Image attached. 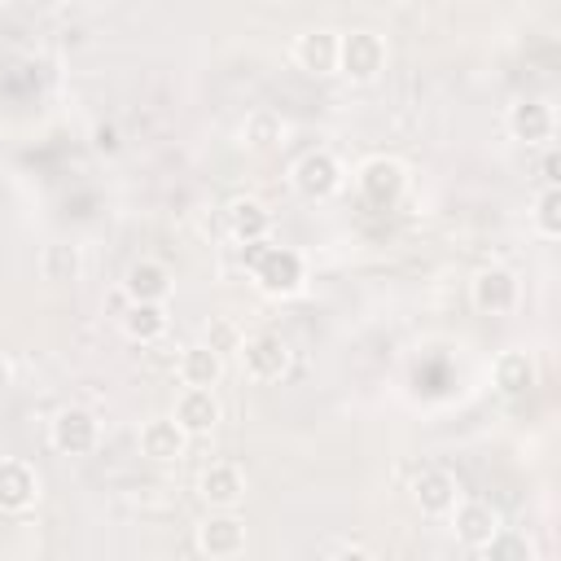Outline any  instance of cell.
<instances>
[{
    "label": "cell",
    "instance_id": "obj_2",
    "mask_svg": "<svg viewBox=\"0 0 561 561\" xmlns=\"http://www.w3.org/2000/svg\"><path fill=\"white\" fill-rule=\"evenodd\" d=\"M386 39L377 31H342V44H337V75L355 88H368L386 75Z\"/></svg>",
    "mask_w": 561,
    "mask_h": 561
},
{
    "label": "cell",
    "instance_id": "obj_20",
    "mask_svg": "<svg viewBox=\"0 0 561 561\" xmlns=\"http://www.w3.org/2000/svg\"><path fill=\"white\" fill-rule=\"evenodd\" d=\"M118 324H123V333H127L131 342L153 346V342L167 337L171 316H167V302H127L123 316H118Z\"/></svg>",
    "mask_w": 561,
    "mask_h": 561
},
{
    "label": "cell",
    "instance_id": "obj_3",
    "mask_svg": "<svg viewBox=\"0 0 561 561\" xmlns=\"http://www.w3.org/2000/svg\"><path fill=\"white\" fill-rule=\"evenodd\" d=\"M237 364H241V377L254 381V386H272L289 373L294 364V351L280 333H250L241 337V351H237Z\"/></svg>",
    "mask_w": 561,
    "mask_h": 561
},
{
    "label": "cell",
    "instance_id": "obj_15",
    "mask_svg": "<svg viewBox=\"0 0 561 561\" xmlns=\"http://www.w3.org/2000/svg\"><path fill=\"white\" fill-rule=\"evenodd\" d=\"M337 44H342V31L333 26H311L302 35H294V66L307 70V75H337Z\"/></svg>",
    "mask_w": 561,
    "mask_h": 561
},
{
    "label": "cell",
    "instance_id": "obj_24",
    "mask_svg": "<svg viewBox=\"0 0 561 561\" xmlns=\"http://www.w3.org/2000/svg\"><path fill=\"white\" fill-rule=\"evenodd\" d=\"M530 228L543 241H557L561 237V188L557 184H539V193L530 202Z\"/></svg>",
    "mask_w": 561,
    "mask_h": 561
},
{
    "label": "cell",
    "instance_id": "obj_11",
    "mask_svg": "<svg viewBox=\"0 0 561 561\" xmlns=\"http://www.w3.org/2000/svg\"><path fill=\"white\" fill-rule=\"evenodd\" d=\"M504 127H508L513 140H522L526 149H535V145H548L557 136V110L548 101H539V96H522V101L508 105Z\"/></svg>",
    "mask_w": 561,
    "mask_h": 561
},
{
    "label": "cell",
    "instance_id": "obj_23",
    "mask_svg": "<svg viewBox=\"0 0 561 561\" xmlns=\"http://www.w3.org/2000/svg\"><path fill=\"white\" fill-rule=\"evenodd\" d=\"M241 140H245V149H254V153H272V149L285 140V118H280L276 110L259 105V110L245 114V123H241Z\"/></svg>",
    "mask_w": 561,
    "mask_h": 561
},
{
    "label": "cell",
    "instance_id": "obj_9",
    "mask_svg": "<svg viewBox=\"0 0 561 561\" xmlns=\"http://www.w3.org/2000/svg\"><path fill=\"white\" fill-rule=\"evenodd\" d=\"M44 495V482H39V469L31 460H18V456H4L0 460V513L4 517H22L39 504Z\"/></svg>",
    "mask_w": 561,
    "mask_h": 561
},
{
    "label": "cell",
    "instance_id": "obj_28",
    "mask_svg": "<svg viewBox=\"0 0 561 561\" xmlns=\"http://www.w3.org/2000/svg\"><path fill=\"white\" fill-rule=\"evenodd\" d=\"M316 552H320V557H359V561L373 557V548H368V543H355V539H329V543H320Z\"/></svg>",
    "mask_w": 561,
    "mask_h": 561
},
{
    "label": "cell",
    "instance_id": "obj_18",
    "mask_svg": "<svg viewBox=\"0 0 561 561\" xmlns=\"http://www.w3.org/2000/svg\"><path fill=\"white\" fill-rule=\"evenodd\" d=\"M224 224H228V237L241 245H259L272 237V210L259 197H232L224 206Z\"/></svg>",
    "mask_w": 561,
    "mask_h": 561
},
{
    "label": "cell",
    "instance_id": "obj_16",
    "mask_svg": "<svg viewBox=\"0 0 561 561\" xmlns=\"http://www.w3.org/2000/svg\"><path fill=\"white\" fill-rule=\"evenodd\" d=\"M118 289L127 294V302H167L171 289H175V280H171L167 263H158V259H136V263H127Z\"/></svg>",
    "mask_w": 561,
    "mask_h": 561
},
{
    "label": "cell",
    "instance_id": "obj_13",
    "mask_svg": "<svg viewBox=\"0 0 561 561\" xmlns=\"http://www.w3.org/2000/svg\"><path fill=\"white\" fill-rule=\"evenodd\" d=\"M197 495L206 508H241L245 500V469L237 460H210L197 473Z\"/></svg>",
    "mask_w": 561,
    "mask_h": 561
},
{
    "label": "cell",
    "instance_id": "obj_12",
    "mask_svg": "<svg viewBox=\"0 0 561 561\" xmlns=\"http://www.w3.org/2000/svg\"><path fill=\"white\" fill-rule=\"evenodd\" d=\"M171 416H175V425H180L188 438H206V434L224 421V403H219L215 390H206V386H184V390L175 394Z\"/></svg>",
    "mask_w": 561,
    "mask_h": 561
},
{
    "label": "cell",
    "instance_id": "obj_14",
    "mask_svg": "<svg viewBox=\"0 0 561 561\" xmlns=\"http://www.w3.org/2000/svg\"><path fill=\"white\" fill-rule=\"evenodd\" d=\"M451 517V535H456V543L460 548H469V552H482L486 548V539L500 530V513L486 504V500H456V508L447 513Z\"/></svg>",
    "mask_w": 561,
    "mask_h": 561
},
{
    "label": "cell",
    "instance_id": "obj_4",
    "mask_svg": "<svg viewBox=\"0 0 561 561\" xmlns=\"http://www.w3.org/2000/svg\"><path fill=\"white\" fill-rule=\"evenodd\" d=\"M193 548L210 561H232L250 548V530L237 517V508H210L193 530Z\"/></svg>",
    "mask_w": 561,
    "mask_h": 561
},
{
    "label": "cell",
    "instance_id": "obj_22",
    "mask_svg": "<svg viewBox=\"0 0 561 561\" xmlns=\"http://www.w3.org/2000/svg\"><path fill=\"white\" fill-rule=\"evenodd\" d=\"M39 276L48 285H75L83 276V250L75 241H48L39 250Z\"/></svg>",
    "mask_w": 561,
    "mask_h": 561
},
{
    "label": "cell",
    "instance_id": "obj_5",
    "mask_svg": "<svg viewBox=\"0 0 561 561\" xmlns=\"http://www.w3.org/2000/svg\"><path fill=\"white\" fill-rule=\"evenodd\" d=\"M469 302L478 316H513L517 302H522V280L513 267L504 263H491V267H478L473 280H469Z\"/></svg>",
    "mask_w": 561,
    "mask_h": 561
},
{
    "label": "cell",
    "instance_id": "obj_1",
    "mask_svg": "<svg viewBox=\"0 0 561 561\" xmlns=\"http://www.w3.org/2000/svg\"><path fill=\"white\" fill-rule=\"evenodd\" d=\"M250 276L259 285V294H267V298H294L307 285V263L289 245L259 241V245H250Z\"/></svg>",
    "mask_w": 561,
    "mask_h": 561
},
{
    "label": "cell",
    "instance_id": "obj_27",
    "mask_svg": "<svg viewBox=\"0 0 561 561\" xmlns=\"http://www.w3.org/2000/svg\"><path fill=\"white\" fill-rule=\"evenodd\" d=\"M88 140H92V149L96 153H105V158H114L118 149H123V131H118V123H92V131H88Z\"/></svg>",
    "mask_w": 561,
    "mask_h": 561
},
{
    "label": "cell",
    "instance_id": "obj_7",
    "mask_svg": "<svg viewBox=\"0 0 561 561\" xmlns=\"http://www.w3.org/2000/svg\"><path fill=\"white\" fill-rule=\"evenodd\" d=\"M48 447L61 451V456H92L101 447V421L96 412L70 403V408H57L53 421H48Z\"/></svg>",
    "mask_w": 561,
    "mask_h": 561
},
{
    "label": "cell",
    "instance_id": "obj_26",
    "mask_svg": "<svg viewBox=\"0 0 561 561\" xmlns=\"http://www.w3.org/2000/svg\"><path fill=\"white\" fill-rule=\"evenodd\" d=\"M241 324L237 320H228V316H210V324H206V342L228 359V355H237L241 351Z\"/></svg>",
    "mask_w": 561,
    "mask_h": 561
},
{
    "label": "cell",
    "instance_id": "obj_21",
    "mask_svg": "<svg viewBox=\"0 0 561 561\" xmlns=\"http://www.w3.org/2000/svg\"><path fill=\"white\" fill-rule=\"evenodd\" d=\"M491 386L500 394H526L535 386V359H530V351H517V346L500 351L491 359Z\"/></svg>",
    "mask_w": 561,
    "mask_h": 561
},
{
    "label": "cell",
    "instance_id": "obj_29",
    "mask_svg": "<svg viewBox=\"0 0 561 561\" xmlns=\"http://www.w3.org/2000/svg\"><path fill=\"white\" fill-rule=\"evenodd\" d=\"M557 171H561V153L548 149L543 162H539V184H557V188H561V175H557Z\"/></svg>",
    "mask_w": 561,
    "mask_h": 561
},
{
    "label": "cell",
    "instance_id": "obj_30",
    "mask_svg": "<svg viewBox=\"0 0 561 561\" xmlns=\"http://www.w3.org/2000/svg\"><path fill=\"white\" fill-rule=\"evenodd\" d=\"M9 386H13V359H9L4 351H0V394H4Z\"/></svg>",
    "mask_w": 561,
    "mask_h": 561
},
{
    "label": "cell",
    "instance_id": "obj_19",
    "mask_svg": "<svg viewBox=\"0 0 561 561\" xmlns=\"http://www.w3.org/2000/svg\"><path fill=\"white\" fill-rule=\"evenodd\" d=\"M224 373H228V359H224L210 342H193V346H184L180 359H175L180 386H206V390H215V386L224 381Z\"/></svg>",
    "mask_w": 561,
    "mask_h": 561
},
{
    "label": "cell",
    "instance_id": "obj_8",
    "mask_svg": "<svg viewBox=\"0 0 561 561\" xmlns=\"http://www.w3.org/2000/svg\"><path fill=\"white\" fill-rule=\"evenodd\" d=\"M355 188L368 206H394L403 193H408V167L390 153H373L359 162L355 171Z\"/></svg>",
    "mask_w": 561,
    "mask_h": 561
},
{
    "label": "cell",
    "instance_id": "obj_25",
    "mask_svg": "<svg viewBox=\"0 0 561 561\" xmlns=\"http://www.w3.org/2000/svg\"><path fill=\"white\" fill-rule=\"evenodd\" d=\"M478 557H486V561H535V543H530L526 535L500 526V530L486 539V548H482Z\"/></svg>",
    "mask_w": 561,
    "mask_h": 561
},
{
    "label": "cell",
    "instance_id": "obj_17",
    "mask_svg": "<svg viewBox=\"0 0 561 561\" xmlns=\"http://www.w3.org/2000/svg\"><path fill=\"white\" fill-rule=\"evenodd\" d=\"M136 443H140V456L153 460V465H175L188 451V434L175 425V416H149L140 425V438Z\"/></svg>",
    "mask_w": 561,
    "mask_h": 561
},
{
    "label": "cell",
    "instance_id": "obj_10",
    "mask_svg": "<svg viewBox=\"0 0 561 561\" xmlns=\"http://www.w3.org/2000/svg\"><path fill=\"white\" fill-rule=\"evenodd\" d=\"M408 491H412V504L425 517H447L456 508V500H460V478L447 465H421Z\"/></svg>",
    "mask_w": 561,
    "mask_h": 561
},
{
    "label": "cell",
    "instance_id": "obj_6",
    "mask_svg": "<svg viewBox=\"0 0 561 561\" xmlns=\"http://www.w3.org/2000/svg\"><path fill=\"white\" fill-rule=\"evenodd\" d=\"M342 180H346V171L329 149H307L289 167V188L298 197H307V202H329L342 188Z\"/></svg>",
    "mask_w": 561,
    "mask_h": 561
}]
</instances>
